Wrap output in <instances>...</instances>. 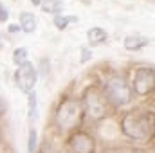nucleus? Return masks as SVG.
<instances>
[{
  "label": "nucleus",
  "mask_w": 155,
  "mask_h": 153,
  "mask_svg": "<svg viewBox=\"0 0 155 153\" xmlns=\"http://www.w3.org/2000/svg\"><path fill=\"white\" fill-rule=\"evenodd\" d=\"M121 132L130 141L146 142L153 133V112L141 108L128 110L121 119Z\"/></svg>",
  "instance_id": "1"
},
{
  "label": "nucleus",
  "mask_w": 155,
  "mask_h": 153,
  "mask_svg": "<svg viewBox=\"0 0 155 153\" xmlns=\"http://www.w3.org/2000/svg\"><path fill=\"white\" fill-rule=\"evenodd\" d=\"M101 90H103L108 105L114 106V108L126 106L134 99V92H132L130 81L124 76H121V74H114V76H110L108 79H105Z\"/></svg>",
  "instance_id": "2"
},
{
  "label": "nucleus",
  "mask_w": 155,
  "mask_h": 153,
  "mask_svg": "<svg viewBox=\"0 0 155 153\" xmlns=\"http://www.w3.org/2000/svg\"><path fill=\"white\" fill-rule=\"evenodd\" d=\"M83 117V108L78 97H63L54 112V124L60 132H67V130H74L78 124L81 122Z\"/></svg>",
  "instance_id": "3"
},
{
  "label": "nucleus",
  "mask_w": 155,
  "mask_h": 153,
  "mask_svg": "<svg viewBox=\"0 0 155 153\" xmlns=\"http://www.w3.org/2000/svg\"><path fill=\"white\" fill-rule=\"evenodd\" d=\"M81 108H83V115H87L90 121H101L108 114V101L101 90V86L97 85H90L85 88L83 97L79 99Z\"/></svg>",
  "instance_id": "4"
},
{
  "label": "nucleus",
  "mask_w": 155,
  "mask_h": 153,
  "mask_svg": "<svg viewBox=\"0 0 155 153\" xmlns=\"http://www.w3.org/2000/svg\"><path fill=\"white\" fill-rule=\"evenodd\" d=\"M132 92L139 97H146L153 92L155 86V70L153 67H139L134 72V79L130 83Z\"/></svg>",
  "instance_id": "5"
},
{
  "label": "nucleus",
  "mask_w": 155,
  "mask_h": 153,
  "mask_svg": "<svg viewBox=\"0 0 155 153\" xmlns=\"http://www.w3.org/2000/svg\"><path fill=\"white\" fill-rule=\"evenodd\" d=\"M36 81H38V70L31 61L18 65V69L15 72V83L24 94H31L36 86Z\"/></svg>",
  "instance_id": "6"
},
{
  "label": "nucleus",
  "mask_w": 155,
  "mask_h": 153,
  "mask_svg": "<svg viewBox=\"0 0 155 153\" xmlns=\"http://www.w3.org/2000/svg\"><path fill=\"white\" fill-rule=\"evenodd\" d=\"M69 150L72 153H96V139L88 132L78 130L69 137Z\"/></svg>",
  "instance_id": "7"
},
{
  "label": "nucleus",
  "mask_w": 155,
  "mask_h": 153,
  "mask_svg": "<svg viewBox=\"0 0 155 153\" xmlns=\"http://www.w3.org/2000/svg\"><path fill=\"white\" fill-rule=\"evenodd\" d=\"M123 45H124L126 50H132V52L134 50H141L146 45H150V38L139 36V34H130V36H126V38L123 40Z\"/></svg>",
  "instance_id": "8"
},
{
  "label": "nucleus",
  "mask_w": 155,
  "mask_h": 153,
  "mask_svg": "<svg viewBox=\"0 0 155 153\" xmlns=\"http://www.w3.org/2000/svg\"><path fill=\"white\" fill-rule=\"evenodd\" d=\"M18 18H20V31H24V33H35V31H36L38 20H36V16H35L33 13L22 11Z\"/></svg>",
  "instance_id": "9"
},
{
  "label": "nucleus",
  "mask_w": 155,
  "mask_h": 153,
  "mask_svg": "<svg viewBox=\"0 0 155 153\" xmlns=\"http://www.w3.org/2000/svg\"><path fill=\"white\" fill-rule=\"evenodd\" d=\"M87 38H88V43L90 47H96V45H103L107 40H108V34L105 29L101 27H90L87 31Z\"/></svg>",
  "instance_id": "10"
},
{
  "label": "nucleus",
  "mask_w": 155,
  "mask_h": 153,
  "mask_svg": "<svg viewBox=\"0 0 155 153\" xmlns=\"http://www.w3.org/2000/svg\"><path fill=\"white\" fill-rule=\"evenodd\" d=\"M76 22H78L76 15H56V16L52 18L54 27H56V29H60V31H65L71 24H76Z\"/></svg>",
  "instance_id": "11"
},
{
  "label": "nucleus",
  "mask_w": 155,
  "mask_h": 153,
  "mask_svg": "<svg viewBox=\"0 0 155 153\" xmlns=\"http://www.w3.org/2000/svg\"><path fill=\"white\" fill-rule=\"evenodd\" d=\"M41 11L43 13H51V15H61L63 11V2L61 0H41Z\"/></svg>",
  "instance_id": "12"
},
{
  "label": "nucleus",
  "mask_w": 155,
  "mask_h": 153,
  "mask_svg": "<svg viewBox=\"0 0 155 153\" xmlns=\"http://www.w3.org/2000/svg\"><path fill=\"white\" fill-rule=\"evenodd\" d=\"M27 106H29V119L35 121L38 117V99H36V92L35 90L31 94H27Z\"/></svg>",
  "instance_id": "13"
},
{
  "label": "nucleus",
  "mask_w": 155,
  "mask_h": 153,
  "mask_svg": "<svg viewBox=\"0 0 155 153\" xmlns=\"http://www.w3.org/2000/svg\"><path fill=\"white\" fill-rule=\"evenodd\" d=\"M27 56H29L27 49H25V47H18V49H15V52H13V63L18 67V65H22V63L27 61Z\"/></svg>",
  "instance_id": "14"
},
{
  "label": "nucleus",
  "mask_w": 155,
  "mask_h": 153,
  "mask_svg": "<svg viewBox=\"0 0 155 153\" xmlns=\"http://www.w3.org/2000/svg\"><path fill=\"white\" fill-rule=\"evenodd\" d=\"M36 144H38V133L35 128H31L27 137V153H36Z\"/></svg>",
  "instance_id": "15"
},
{
  "label": "nucleus",
  "mask_w": 155,
  "mask_h": 153,
  "mask_svg": "<svg viewBox=\"0 0 155 153\" xmlns=\"http://www.w3.org/2000/svg\"><path fill=\"white\" fill-rule=\"evenodd\" d=\"M90 58H92L90 49H88V47H83V49H81V63H87Z\"/></svg>",
  "instance_id": "16"
},
{
  "label": "nucleus",
  "mask_w": 155,
  "mask_h": 153,
  "mask_svg": "<svg viewBox=\"0 0 155 153\" xmlns=\"http://www.w3.org/2000/svg\"><path fill=\"white\" fill-rule=\"evenodd\" d=\"M9 20V11H7V7L0 2V22H7Z\"/></svg>",
  "instance_id": "17"
},
{
  "label": "nucleus",
  "mask_w": 155,
  "mask_h": 153,
  "mask_svg": "<svg viewBox=\"0 0 155 153\" xmlns=\"http://www.w3.org/2000/svg\"><path fill=\"white\" fill-rule=\"evenodd\" d=\"M107 153H144V151H141V150H108Z\"/></svg>",
  "instance_id": "18"
},
{
  "label": "nucleus",
  "mask_w": 155,
  "mask_h": 153,
  "mask_svg": "<svg viewBox=\"0 0 155 153\" xmlns=\"http://www.w3.org/2000/svg\"><path fill=\"white\" fill-rule=\"evenodd\" d=\"M20 31V25L18 24H11L9 25V33H18Z\"/></svg>",
  "instance_id": "19"
},
{
  "label": "nucleus",
  "mask_w": 155,
  "mask_h": 153,
  "mask_svg": "<svg viewBox=\"0 0 155 153\" xmlns=\"http://www.w3.org/2000/svg\"><path fill=\"white\" fill-rule=\"evenodd\" d=\"M5 110H7V108H5V103H4V101L0 99V115L5 114Z\"/></svg>",
  "instance_id": "20"
},
{
  "label": "nucleus",
  "mask_w": 155,
  "mask_h": 153,
  "mask_svg": "<svg viewBox=\"0 0 155 153\" xmlns=\"http://www.w3.org/2000/svg\"><path fill=\"white\" fill-rule=\"evenodd\" d=\"M31 4H33V5H40V4H41V0H31Z\"/></svg>",
  "instance_id": "21"
},
{
  "label": "nucleus",
  "mask_w": 155,
  "mask_h": 153,
  "mask_svg": "<svg viewBox=\"0 0 155 153\" xmlns=\"http://www.w3.org/2000/svg\"><path fill=\"white\" fill-rule=\"evenodd\" d=\"M90 2H92V0H90Z\"/></svg>",
  "instance_id": "22"
}]
</instances>
